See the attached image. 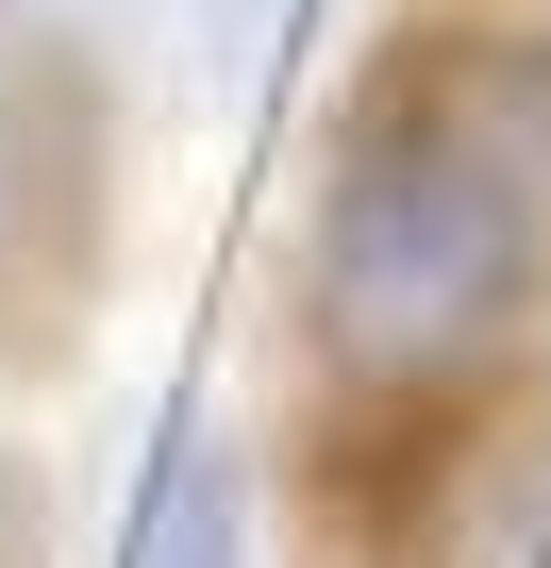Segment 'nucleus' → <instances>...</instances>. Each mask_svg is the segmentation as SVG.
<instances>
[{
    "label": "nucleus",
    "instance_id": "nucleus-1",
    "mask_svg": "<svg viewBox=\"0 0 551 568\" xmlns=\"http://www.w3.org/2000/svg\"><path fill=\"white\" fill-rule=\"evenodd\" d=\"M551 267V68H385L335 118L302 217V318L335 385L451 402L534 318Z\"/></svg>",
    "mask_w": 551,
    "mask_h": 568
},
{
    "label": "nucleus",
    "instance_id": "nucleus-2",
    "mask_svg": "<svg viewBox=\"0 0 551 568\" xmlns=\"http://www.w3.org/2000/svg\"><path fill=\"white\" fill-rule=\"evenodd\" d=\"M118 568H251V468H234L217 418H167V435H151Z\"/></svg>",
    "mask_w": 551,
    "mask_h": 568
}]
</instances>
